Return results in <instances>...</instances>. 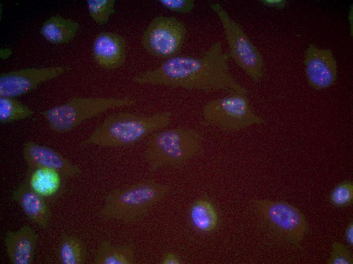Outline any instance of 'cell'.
Here are the masks:
<instances>
[{
  "label": "cell",
  "mask_w": 353,
  "mask_h": 264,
  "mask_svg": "<svg viewBox=\"0 0 353 264\" xmlns=\"http://www.w3.org/2000/svg\"><path fill=\"white\" fill-rule=\"evenodd\" d=\"M158 2L171 11L182 13L191 12L195 6L194 0H159Z\"/></svg>",
  "instance_id": "obj_25"
},
{
  "label": "cell",
  "mask_w": 353,
  "mask_h": 264,
  "mask_svg": "<svg viewBox=\"0 0 353 264\" xmlns=\"http://www.w3.org/2000/svg\"><path fill=\"white\" fill-rule=\"evenodd\" d=\"M254 203L268 225L287 241L298 243L302 240L307 223L298 209L285 202L260 200Z\"/></svg>",
  "instance_id": "obj_9"
},
{
  "label": "cell",
  "mask_w": 353,
  "mask_h": 264,
  "mask_svg": "<svg viewBox=\"0 0 353 264\" xmlns=\"http://www.w3.org/2000/svg\"><path fill=\"white\" fill-rule=\"evenodd\" d=\"M129 96L116 97H75L60 105L41 112L50 128L57 133L69 131L83 121L107 110L134 105Z\"/></svg>",
  "instance_id": "obj_5"
},
{
  "label": "cell",
  "mask_w": 353,
  "mask_h": 264,
  "mask_svg": "<svg viewBox=\"0 0 353 264\" xmlns=\"http://www.w3.org/2000/svg\"><path fill=\"white\" fill-rule=\"evenodd\" d=\"M330 201L337 207H345L353 202V184L350 181H344L338 184L332 191Z\"/></svg>",
  "instance_id": "obj_23"
},
{
  "label": "cell",
  "mask_w": 353,
  "mask_h": 264,
  "mask_svg": "<svg viewBox=\"0 0 353 264\" xmlns=\"http://www.w3.org/2000/svg\"><path fill=\"white\" fill-rule=\"evenodd\" d=\"M261 2L264 5L278 8L284 7L286 5V1H285L263 0L261 1Z\"/></svg>",
  "instance_id": "obj_28"
},
{
  "label": "cell",
  "mask_w": 353,
  "mask_h": 264,
  "mask_svg": "<svg viewBox=\"0 0 353 264\" xmlns=\"http://www.w3.org/2000/svg\"><path fill=\"white\" fill-rule=\"evenodd\" d=\"M187 31L184 24L177 19L159 16L145 30L141 44L150 54L169 58L175 56L182 48Z\"/></svg>",
  "instance_id": "obj_8"
},
{
  "label": "cell",
  "mask_w": 353,
  "mask_h": 264,
  "mask_svg": "<svg viewBox=\"0 0 353 264\" xmlns=\"http://www.w3.org/2000/svg\"><path fill=\"white\" fill-rule=\"evenodd\" d=\"M68 178L61 172L44 167H28L23 182L50 204L65 192Z\"/></svg>",
  "instance_id": "obj_12"
},
{
  "label": "cell",
  "mask_w": 353,
  "mask_h": 264,
  "mask_svg": "<svg viewBox=\"0 0 353 264\" xmlns=\"http://www.w3.org/2000/svg\"><path fill=\"white\" fill-rule=\"evenodd\" d=\"M189 217L193 227L203 233L214 232L219 222V213L216 206L206 197L199 198L191 204Z\"/></svg>",
  "instance_id": "obj_17"
},
{
  "label": "cell",
  "mask_w": 353,
  "mask_h": 264,
  "mask_svg": "<svg viewBox=\"0 0 353 264\" xmlns=\"http://www.w3.org/2000/svg\"><path fill=\"white\" fill-rule=\"evenodd\" d=\"M116 0H87L86 3L90 17L97 23L103 25L109 21L110 16L116 13Z\"/></svg>",
  "instance_id": "obj_22"
},
{
  "label": "cell",
  "mask_w": 353,
  "mask_h": 264,
  "mask_svg": "<svg viewBox=\"0 0 353 264\" xmlns=\"http://www.w3.org/2000/svg\"><path fill=\"white\" fill-rule=\"evenodd\" d=\"M38 235L30 226L24 225L16 231L7 233L4 241L8 257L12 264H31Z\"/></svg>",
  "instance_id": "obj_15"
},
{
  "label": "cell",
  "mask_w": 353,
  "mask_h": 264,
  "mask_svg": "<svg viewBox=\"0 0 353 264\" xmlns=\"http://www.w3.org/2000/svg\"><path fill=\"white\" fill-rule=\"evenodd\" d=\"M170 189L168 185L146 180L114 190L105 196L101 216L104 219L132 222L145 215Z\"/></svg>",
  "instance_id": "obj_3"
},
{
  "label": "cell",
  "mask_w": 353,
  "mask_h": 264,
  "mask_svg": "<svg viewBox=\"0 0 353 264\" xmlns=\"http://www.w3.org/2000/svg\"><path fill=\"white\" fill-rule=\"evenodd\" d=\"M57 255L61 264H84L87 253L81 239L73 235H65L60 239Z\"/></svg>",
  "instance_id": "obj_20"
},
{
  "label": "cell",
  "mask_w": 353,
  "mask_h": 264,
  "mask_svg": "<svg viewBox=\"0 0 353 264\" xmlns=\"http://www.w3.org/2000/svg\"><path fill=\"white\" fill-rule=\"evenodd\" d=\"M171 119L172 113L168 111L151 115L128 112L115 113L107 117L83 144L109 147L128 146L167 126Z\"/></svg>",
  "instance_id": "obj_2"
},
{
  "label": "cell",
  "mask_w": 353,
  "mask_h": 264,
  "mask_svg": "<svg viewBox=\"0 0 353 264\" xmlns=\"http://www.w3.org/2000/svg\"><path fill=\"white\" fill-rule=\"evenodd\" d=\"M304 63L307 81L313 88L325 89L335 82L337 64L330 49H322L310 45L306 51Z\"/></svg>",
  "instance_id": "obj_11"
},
{
  "label": "cell",
  "mask_w": 353,
  "mask_h": 264,
  "mask_svg": "<svg viewBox=\"0 0 353 264\" xmlns=\"http://www.w3.org/2000/svg\"><path fill=\"white\" fill-rule=\"evenodd\" d=\"M202 137L196 130L175 128L153 134L148 139L145 157L153 170L166 166H179L199 150Z\"/></svg>",
  "instance_id": "obj_4"
},
{
  "label": "cell",
  "mask_w": 353,
  "mask_h": 264,
  "mask_svg": "<svg viewBox=\"0 0 353 264\" xmlns=\"http://www.w3.org/2000/svg\"><path fill=\"white\" fill-rule=\"evenodd\" d=\"M135 262V253L129 245H115L110 241H103L97 250L95 264H133Z\"/></svg>",
  "instance_id": "obj_19"
},
{
  "label": "cell",
  "mask_w": 353,
  "mask_h": 264,
  "mask_svg": "<svg viewBox=\"0 0 353 264\" xmlns=\"http://www.w3.org/2000/svg\"><path fill=\"white\" fill-rule=\"evenodd\" d=\"M127 45L121 36L111 32H101L94 39L93 56L102 68L113 70L121 67L125 61Z\"/></svg>",
  "instance_id": "obj_13"
},
{
  "label": "cell",
  "mask_w": 353,
  "mask_h": 264,
  "mask_svg": "<svg viewBox=\"0 0 353 264\" xmlns=\"http://www.w3.org/2000/svg\"><path fill=\"white\" fill-rule=\"evenodd\" d=\"M183 263L181 257L176 253L172 251L164 253L159 262L160 264H182Z\"/></svg>",
  "instance_id": "obj_26"
},
{
  "label": "cell",
  "mask_w": 353,
  "mask_h": 264,
  "mask_svg": "<svg viewBox=\"0 0 353 264\" xmlns=\"http://www.w3.org/2000/svg\"><path fill=\"white\" fill-rule=\"evenodd\" d=\"M222 24L230 48L229 56L256 82L263 75L262 56L239 25L218 3L210 4Z\"/></svg>",
  "instance_id": "obj_7"
},
{
  "label": "cell",
  "mask_w": 353,
  "mask_h": 264,
  "mask_svg": "<svg viewBox=\"0 0 353 264\" xmlns=\"http://www.w3.org/2000/svg\"><path fill=\"white\" fill-rule=\"evenodd\" d=\"M23 154L28 167L54 169L61 172L67 178L81 173L78 167L54 149L33 142H27L24 144Z\"/></svg>",
  "instance_id": "obj_14"
},
{
  "label": "cell",
  "mask_w": 353,
  "mask_h": 264,
  "mask_svg": "<svg viewBox=\"0 0 353 264\" xmlns=\"http://www.w3.org/2000/svg\"><path fill=\"white\" fill-rule=\"evenodd\" d=\"M69 69L64 66L30 68L2 73L0 76V96L14 98L24 95Z\"/></svg>",
  "instance_id": "obj_10"
},
{
  "label": "cell",
  "mask_w": 353,
  "mask_h": 264,
  "mask_svg": "<svg viewBox=\"0 0 353 264\" xmlns=\"http://www.w3.org/2000/svg\"><path fill=\"white\" fill-rule=\"evenodd\" d=\"M34 112L14 97L0 96V122L8 123L25 119Z\"/></svg>",
  "instance_id": "obj_21"
},
{
  "label": "cell",
  "mask_w": 353,
  "mask_h": 264,
  "mask_svg": "<svg viewBox=\"0 0 353 264\" xmlns=\"http://www.w3.org/2000/svg\"><path fill=\"white\" fill-rule=\"evenodd\" d=\"M332 251L327 263L352 264L353 258L348 248L343 244L335 242L332 245Z\"/></svg>",
  "instance_id": "obj_24"
},
{
  "label": "cell",
  "mask_w": 353,
  "mask_h": 264,
  "mask_svg": "<svg viewBox=\"0 0 353 264\" xmlns=\"http://www.w3.org/2000/svg\"><path fill=\"white\" fill-rule=\"evenodd\" d=\"M79 27V23L76 21L55 15L44 22L40 32L47 41L51 43L65 44L75 37Z\"/></svg>",
  "instance_id": "obj_18"
},
{
  "label": "cell",
  "mask_w": 353,
  "mask_h": 264,
  "mask_svg": "<svg viewBox=\"0 0 353 264\" xmlns=\"http://www.w3.org/2000/svg\"><path fill=\"white\" fill-rule=\"evenodd\" d=\"M229 54L220 41L215 42L200 57L177 56L168 58L157 69L133 78L138 84L164 85L207 92L224 90L247 94L248 90L233 78L228 65Z\"/></svg>",
  "instance_id": "obj_1"
},
{
  "label": "cell",
  "mask_w": 353,
  "mask_h": 264,
  "mask_svg": "<svg viewBox=\"0 0 353 264\" xmlns=\"http://www.w3.org/2000/svg\"><path fill=\"white\" fill-rule=\"evenodd\" d=\"M12 199L27 218L43 229L48 226L51 212L50 204L30 189L24 182L12 193Z\"/></svg>",
  "instance_id": "obj_16"
},
{
  "label": "cell",
  "mask_w": 353,
  "mask_h": 264,
  "mask_svg": "<svg viewBox=\"0 0 353 264\" xmlns=\"http://www.w3.org/2000/svg\"><path fill=\"white\" fill-rule=\"evenodd\" d=\"M202 114L206 122L226 130H238L265 123L252 109L246 94L241 93H229L208 102Z\"/></svg>",
  "instance_id": "obj_6"
},
{
  "label": "cell",
  "mask_w": 353,
  "mask_h": 264,
  "mask_svg": "<svg viewBox=\"0 0 353 264\" xmlns=\"http://www.w3.org/2000/svg\"><path fill=\"white\" fill-rule=\"evenodd\" d=\"M345 237L347 243L352 246L353 244V224L351 222L347 226L345 231Z\"/></svg>",
  "instance_id": "obj_27"
}]
</instances>
